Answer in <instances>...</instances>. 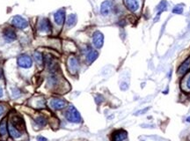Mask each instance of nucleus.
Wrapping results in <instances>:
<instances>
[{
    "label": "nucleus",
    "instance_id": "nucleus-11",
    "mask_svg": "<svg viewBox=\"0 0 190 141\" xmlns=\"http://www.w3.org/2000/svg\"><path fill=\"white\" fill-rule=\"evenodd\" d=\"M8 131H9L10 136L14 139H20L22 136V131L16 128L11 122H9V124H8Z\"/></svg>",
    "mask_w": 190,
    "mask_h": 141
},
{
    "label": "nucleus",
    "instance_id": "nucleus-10",
    "mask_svg": "<svg viewBox=\"0 0 190 141\" xmlns=\"http://www.w3.org/2000/svg\"><path fill=\"white\" fill-rule=\"evenodd\" d=\"M124 4L127 8L132 13H136L139 10V0H124Z\"/></svg>",
    "mask_w": 190,
    "mask_h": 141
},
{
    "label": "nucleus",
    "instance_id": "nucleus-4",
    "mask_svg": "<svg viewBox=\"0 0 190 141\" xmlns=\"http://www.w3.org/2000/svg\"><path fill=\"white\" fill-rule=\"evenodd\" d=\"M12 25L20 29H25L28 26V21L21 16H14L11 21Z\"/></svg>",
    "mask_w": 190,
    "mask_h": 141
},
{
    "label": "nucleus",
    "instance_id": "nucleus-23",
    "mask_svg": "<svg viewBox=\"0 0 190 141\" xmlns=\"http://www.w3.org/2000/svg\"><path fill=\"white\" fill-rule=\"evenodd\" d=\"M37 140L38 141H48V139H47L46 138L42 137V136H38V137H37Z\"/></svg>",
    "mask_w": 190,
    "mask_h": 141
},
{
    "label": "nucleus",
    "instance_id": "nucleus-16",
    "mask_svg": "<svg viewBox=\"0 0 190 141\" xmlns=\"http://www.w3.org/2000/svg\"><path fill=\"white\" fill-rule=\"evenodd\" d=\"M190 68V57L189 58H188L186 61H184L181 65L179 67V69H178V73L179 74V75H183V74H185L188 70H189Z\"/></svg>",
    "mask_w": 190,
    "mask_h": 141
},
{
    "label": "nucleus",
    "instance_id": "nucleus-24",
    "mask_svg": "<svg viewBox=\"0 0 190 141\" xmlns=\"http://www.w3.org/2000/svg\"><path fill=\"white\" fill-rule=\"evenodd\" d=\"M187 87H188V88L190 90V76L188 78V81H187Z\"/></svg>",
    "mask_w": 190,
    "mask_h": 141
},
{
    "label": "nucleus",
    "instance_id": "nucleus-5",
    "mask_svg": "<svg viewBox=\"0 0 190 141\" xmlns=\"http://www.w3.org/2000/svg\"><path fill=\"white\" fill-rule=\"evenodd\" d=\"M49 105L54 110H61L67 106V103L63 99L53 98L49 102Z\"/></svg>",
    "mask_w": 190,
    "mask_h": 141
},
{
    "label": "nucleus",
    "instance_id": "nucleus-3",
    "mask_svg": "<svg viewBox=\"0 0 190 141\" xmlns=\"http://www.w3.org/2000/svg\"><path fill=\"white\" fill-rule=\"evenodd\" d=\"M18 65L24 69L31 68L33 65L32 58L28 55H21L18 57Z\"/></svg>",
    "mask_w": 190,
    "mask_h": 141
},
{
    "label": "nucleus",
    "instance_id": "nucleus-7",
    "mask_svg": "<svg viewBox=\"0 0 190 141\" xmlns=\"http://www.w3.org/2000/svg\"><path fill=\"white\" fill-rule=\"evenodd\" d=\"M37 28L41 33H50L52 26H51L50 21L48 19H41L38 22Z\"/></svg>",
    "mask_w": 190,
    "mask_h": 141
},
{
    "label": "nucleus",
    "instance_id": "nucleus-22",
    "mask_svg": "<svg viewBox=\"0 0 190 141\" xmlns=\"http://www.w3.org/2000/svg\"><path fill=\"white\" fill-rule=\"evenodd\" d=\"M5 109H6L5 105V104H3V103H0V117L5 114Z\"/></svg>",
    "mask_w": 190,
    "mask_h": 141
},
{
    "label": "nucleus",
    "instance_id": "nucleus-2",
    "mask_svg": "<svg viewBox=\"0 0 190 141\" xmlns=\"http://www.w3.org/2000/svg\"><path fill=\"white\" fill-rule=\"evenodd\" d=\"M67 68L71 74L75 75L79 70V61L74 56H71L67 60Z\"/></svg>",
    "mask_w": 190,
    "mask_h": 141
},
{
    "label": "nucleus",
    "instance_id": "nucleus-26",
    "mask_svg": "<svg viewBox=\"0 0 190 141\" xmlns=\"http://www.w3.org/2000/svg\"><path fill=\"white\" fill-rule=\"evenodd\" d=\"M2 76H3V72H2V71L0 70V78H2Z\"/></svg>",
    "mask_w": 190,
    "mask_h": 141
},
{
    "label": "nucleus",
    "instance_id": "nucleus-21",
    "mask_svg": "<svg viewBox=\"0 0 190 141\" xmlns=\"http://www.w3.org/2000/svg\"><path fill=\"white\" fill-rule=\"evenodd\" d=\"M173 13H175V14H181V13H183V8L180 7V6H176V7L173 8Z\"/></svg>",
    "mask_w": 190,
    "mask_h": 141
},
{
    "label": "nucleus",
    "instance_id": "nucleus-18",
    "mask_svg": "<svg viewBox=\"0 0 190 141\" xmlns=\"http://www.w3.org/2000/svg\"><path fill=\"white\" fill-rule=\"evenodd\" d=\"M8 125L6 119H3L0 123V136H5L7 134Z\"/></svg>",
    "mask_w": 190,
    "mask_h": 141
},
{
    "label": "nucleus",
    "instance_id": "nucleus-17",
    "mask_svg": "<svg viewBox=\"0 0 190 141\" xmlns=\"http://www.w3.org/2000/svg\"><path fill=\"white\" fill-rule=\"evenodd\" d=\"M35 123L38 126H40V127H43V126H45V125L47 124L48 121H47V118H46L44 115H38L37 117L35 118Z\"/></svg>",
    "mask_w": 190,
    "mask_h": 141
},
{
    "label": "nucleus",
    "instance_id": "nucleus-19",
    "mask_svg": "<svg viewBox=\"0 0 190 141\" xmlns=\"http://www.w3.org/2000/svg\"><path fill=\"white\" fill-rule=\"evenodd\" d=\"M77 23V15L76 14H71L66 21V25L68 27H72L76 25Z\"/></svg>",
    "mask_w": 190,
    "mask_h": 141
},
{
    "label": "nucleus",
    "instance_id": "nucleus-13",
    "mask_svg": "<svg viewBox=\"0 0 190 141\" xmlns=\"http://www.w3.org/2000/svg\"><path fill=\"white\" fill-rule=\"evenodd\" d=\"M128 138V133L124 130H118L114 131L112 136L113 141H125Z\"/></svg>",
    "mask_w": 190,
    "mask_h": 141
},
{
    "label": "nucleus",
    "instance_id": "nucleus-8",
    "mask_svg": "<svg viewBox=\"0 0 190 141\" xmlns=\"http://www.w3.org/2000/svg\"><path fill=\"white\" fill-rule=\"evenodd\" d=\"M92 43L97 49H101L104 44V35L101 32L96 31L92 35Z\"/></svg>",
    "mask_w": 190,
    "mask_h": 141
},
{
    "label": "nucleus",
    "instance_id": "nucleus-9",
    "mask_svg": "<svg viewBox=\"0 0 190 141\" xmlns=\"http://www.w3.org/2000/svg\"><path fill=\"white\" fill-rule=\"evenodd\" d=\"M3 36H4V39L7 42H12L13 41H15L16 38H17V35H16L15 31L11 27L5 28V30L3 32Z\"/></svg>",
    "mask_w": 190,
    "mask_h": 141
},
{
    "label": "nucleus",
    "instance_id": "nucleus-6",
    "mask_svg": "<svg viewBox=\"0 0 190 141\" xmlns=\"http://www.w3.org/2000/svg\"><path fill=\"white\" fill-rule=\"evenodd\" d=\"M114 10V4L110 0L104 1L101 5V13L103 16H108Z\"/></svg>",
    "mask_w": 190,
    "mask_h": 141
},
{
    "label": "nucleus",
    "instance_id": "nucleus-20",
    "mask_svg": "<svg viewBox=\"0 0 190 141\" xmlns=\"http://www.w3.org/2000/svg\"><path fill=\"white\" fill-rule=\"evenodd\" d=\"M34 58L35 59V61L37 62V64H43V63H44V58H43V57H42V54L40 53V52H35V54H34Z\"/></svg>",
    "mask_w": 190,
    "mask_h": 141
},
{
    "label": "nucleus",
    "instance_id": "nucleus-15",
    "mask_svg": "<svg viewBox=\"0 0 190 141\" xmlns=\"http://www.w3.org/2000/svg\"><path fill=\"white\" fill-rule=\"evenodd\" d=\"M98 56H99V53H98L97 51L90 49L88 52H87V54H86V61H87V63L92 64V62H94L97 59Z\"/></svg>",
    "mask_w": 190,
    "mask_h": 141
},
{
    "label": "nucleus",
    "instance_id": "nucleus-14",
    "mask_svg": "<svg viewBox=\"0 0 190 141\" xmlns=\"http://www.w3.org/2000/svg\"><path fill=\"white\" fill-rule=\"evenodd\" d=\"M59 84V78L56 76V73H53L51 74L50 76L48 78V81H47V85L50 88H55L58 86Z\"/></svg>",
    "mask_w": 190,
    "mask_h": 141
},
{
    "label": "nucleus",
    "instance_id": "nucleus-12",
    "mask_svg": "<svg viewBox=\"0 0 190 141\" xmlns=\"http://www.w3.org/2000/svg\"><path fill=\"white\" fill-rule=\"evenodd\" d=\"M54 20H55V22L58 26H63V24L65 21V11H64V9H60L55 13L54 14Z\"/></svg>",
    "mask_w": 190,
    "mask_h": 141
},
{
    "label": "nucleus",
    "instance_id": "nucleus-27",
    "mask_svg": "<svg viewBox=\"0 0 190 141\" xmlns=\"http://www.w3.org/2000/svg\"><path fill=\"white\" fill-rule=\"evenodd\" d=\"M187 122H188V123H190V116H188V117L187 118Z\"/></svg>",
    "mask_w": 190,
    "mask_h": 141
},
{
    "label": "nucleus",
    "instance_id": "nucleus-25",
    "mask_svg": "<svg viewBox=\"0 0 190 141\" xmlns=\"http://www.w3.org/2000/svg\"><path fill=\"white\" fill-rule=\"evenodd\" d=\"M3 93H3V89H2V88L0 87V98H1L2 96H3Z\"/></svg>",
    "mask_w": 190,
    "mask_h": 141
},
{
    "label": "nucleus",
    "instance_id": "nucleus-1",
    "mask_svg": "<svg viewBox=\"0 0 190 141\" xmlns=\"http://www.w3.org/2000/svg\"><path fill=\"white\" fill-rule=\"evenodd\" d=\"M65 117L66 119L70 122V123H73V124H79L82 122V118L80 113L78 112V110L76 108L72 105L69 106L66 113H65Z\"/></svg>",
    "mask_w": 190,
    "mask_h": 141
}]
</instances>
